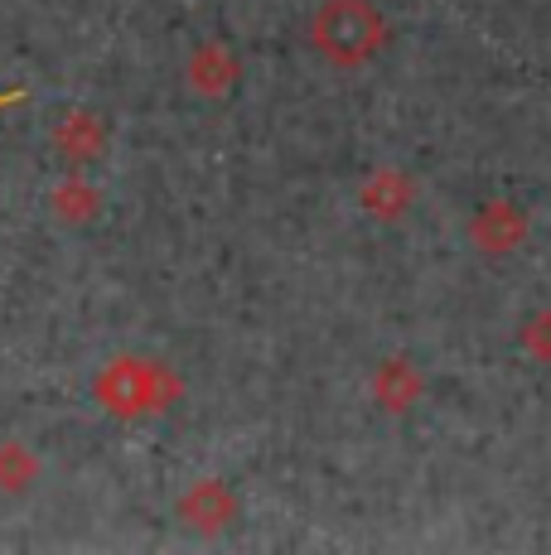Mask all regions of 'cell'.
Returning a JSON list of instances; mask_svg holds the SVG:
<instances>
[{
	"mask_svg": "<svg viewBox=\"0 0 551 555\" xmlns=\"http://www.w3.org/2000/svg\"><path fill=\"white\" fill-rule=\"evenodd\" d=\"M310 44L334 68H363L387 44V20L373 0H320L310 15Z\"/></svg>",
	"mask_w": 551,
	"mask_h": 555,
	"instance_id": "6da1fadb",
	"label": "cell"
},
{
	"mask_svg": "<svg viewBox=\"0 0 551 555\" xmlns=\"http://www.w3.org/2000/svg\"><path fill=\"white\" fill-rule=\"evenodd\" d=\"M35 474H39V464L25 444H15V440L0 444V488H5V493H25V488L35 483Z\"/></svg>",
	"mask_w": 551,
	"mask_h": 555,
	"instance_id": "ba28073f",
	"label": "cell"
},
{
	"mask_svg": "<svg viewBox=\"0 0 551 555\" xmlns=\"http://www.w3.org/2000/svg\"><path fill=\"white\" fill-rule=\"evenodd\" d=\"M98 401L102 411L121 415V421H136V415H155L165 411L169 401L179 397V382L169 377L161 362H145V358H116L98 372Z\"/></svg>",
	"mask_w": 551,
	"mask_h": 555,
	"instance_id": "7a4b0ae2",
	"label": "cell"
},
{
	"mask_svg": "<svg viewBox=\"0 0 551 555\" xmlns=\"http://www.w3.org/2000/svg\"><path fill=\"white\" fill-rule=\"evenodd\" d=\"M373 391H377V401H383L387 411H407V405L421 397V377L407 367V362H387V367H377Z\"/></svg>",
	"mask_w": 551,
	"mask_h": 555,
	"instance_id": "8992f818",
	"label": "cell"
},
{
	"mask_svg": "<svg viewBox=\"0 0 551 555\" xmlns=\"http://www.w3.org/2000/svg\"><path fill=\"white\" fill-rule=\"evenodd\" d=\"M474 237H479L489 251H508L517 237H523V218H517V208H503V203H494V208L479 212V222H474Z\"/></svg>",
	"mask_w": 551,
	"mask_h": 555,
	"instance_id": "52a82bcc",
	"label": "cell"
},
{
	"mask_svg": "<svg viewBox=\"0 0 551 555\" xmlns=\"http://www.w3.org/2000/svg\"><path fill=\"white\" fill-rule=\"evenodd\" d=\"M179 517L194 531H222L238 517V498H232V488H222L218 478H198V483L179 498Z\"/></svg>",
	"mask_w": 551,
	"mask_h": 555,
	"instance_id": "3957f363",
	"label": "cell"
},
{
	"mask_svg": "<svg viewBox=\"0 0 551 555\" xmlns=\"http://www.w3.org/2000/svg\"><path fill=\"white\" fill-rule=\"evenodd\" d=\"M59 145L78 159H92V155H102L107 141H102V126L92 121V116H73V121L59 126Z\"/></svg>",
	"mask_w": 551,
	"mask_h": 555,
	"instance_id": "9c48e42d",
	"label": "cell"
},
{
	"mask_svg": "<svg viewBox=\"0 0 551 555\" xmlns=\"http://www.w3.org/2000/svg\"><path fill=\"white\" fill-rule=\"evenodd\" d=\"M358 198H363V208L373 212V218H401V208L411 203V184L397 175V169H377Z\"/></svg>",
	"mask_w": 551,
	"mask_h": 555,
	"instance_id": "5b68a950",
	"label": "cell"
},
{
	"mask_svg": "<svg viewBox=\"0 0 551 555\" xmlns=\"http://www.w3.org/2000/svg\"><path fill=\"white\" fill-rule=\"evenodd\" d=\"M184 78H189V88L204 92V98H222V92L238 82V59H232V49H222V44H204V49H194Z\"/></svg>",
	"mask_w": 551,
	"mask_h": 555,
	"instance_id": "277c9868",
	"label": "cell"
},
{
	"mask_svg": "<svg viewBox=\"0 0 551 555\" xmlns=\"http://www.w3.org/2000/svg\"><path fill=\"white\" fill-rule=\"evenodd\" d=\"M59 218H73V222H82V218H88V212L92 208H98V194H92V189H82L78 184V179H68V184H63L59 189Z\"/></svg>",
	"mask_w": 551,
	"mask_h": 555,
	"instance_id": "30bf717a",
	"label": "cell"
}]
</instances>
